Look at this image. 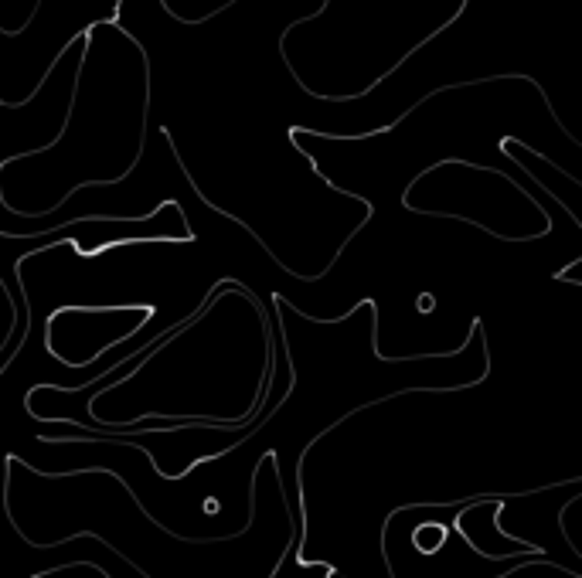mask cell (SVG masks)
<instances>
[{"label":"cell","mask_w":582,"mask_h":578,"mask_svg":"<svg viewBox=\"0 0 582 578\" xmlns=\"http://www.w3.org/2000/svg\"><path fill=\"white\" fill-rule=\"evenodd\" d=\"M204 513H218V500H215V497L204 500Z\"/></svg>","instance_id":"cell-1"},{"label":"cell","mask_w":582,"mask_h":578,"mask_svg":"<svg viewBox=\"0 0 582 578\" xmlns=\"http://www.w3.org/2000/svg\"><path fill=\"white\" fill-rule=\"evenodd\" d=\"M416 307H419V310H432V296H423V300H416Z\"/></svg>","instance_id":"cell-2"}]
</instances>
